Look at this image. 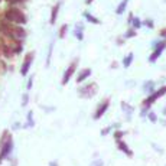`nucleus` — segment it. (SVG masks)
I'll return each instance as SVG.
<instances>
[{"mask_svg":"<svg viewBox=\"0 0 166 166\" xmlns=\"http://www.w3.org/2000/svg\"><path fill=\"white\" fill-rule=\"evenodd\" d=\"M30 87H32V78L29 79V83H28V88H29V90H30Z\"/></svg>","mask_w":166,"mask_h":166,"instance_id":"nucleus-26","label":"nucleus"},{"mask_svg":"<svg viewBox=\"0 0 166 166\" xmlns=\"http://www.w3.org/2000/svg\"><path fill=\"white\" fill-rule=\"evenodd\" d=\"M163 94H166V85H165V87H162L161 90L155 91V93L150 95V97H149L147 100H144V103H143V110H144V108H149L150 105H152V103H153L155 100H157L159 97H162Z\"/></svg>","mask_w":166,"mask_h":166,"instance_id":"nucleus-3","label":"nucleus"},{"mask_svg":"<svg viewBox=\"0 0 166 166\" xmlns=\"http://www.w3.org/2000/svg\"><path fill=\"white\" fill-rule=\"evenodd\" d=\"M90 74H91V69H90V68H87V69H83V71L79 72L78 78H77V83H83L85 78L90 77Z\"/></svg>","mask_w":166,"mask_h":166,"instance_id":"nucleus-9","label":"nucleus"},{"mask_svg":"<svg viewBox=\"0 0 166 166\" xmlns=\"http://www.w3.org/2000/svg\"><path fill=\"white\" fill-rule=\"evenodd\" d=\"M165 46H166V41H162V42H159V45H157V48H156V51L153 52V55L150 56V62H155L159 56H161L162 54V51L165 49Z\"/></svg>","mask_w":166,"mask_h":166,"instance_id":"nucleus-7","label":"nucleus"},{"mask_svg":"<svg viewBox=\"0 0 166 166\" xmlns=\"http://www.w3.org/2000/svg\"><path fill=\"white\" fill-rule=\"evenodd\" d=\"M6 19L9 22H15V23H26V16L23 15V12H20L19 9H9L5 13Z\"/></svg>","mask_w":166,"mask_h":166,"instance_id":"nucleus-2","label":"nucleus"},{"mask_svg":"<svg viewBox=\"0 0 166 166\" xmlns=\"http://www.w3.org/2000/svg\"><path fill=\"white\" fill-rule=\"evenodd\" d=\"M103 165H104V163H103L101 159H95L94 162H91V165H90V166H103Z\"/></svg>","mask_w":166,"mask_h":166,"instance_id":"nucleus-18","label":"nucleus"},{"mask_svg":"<svg viewBox=\"0 0 166 166\" xmlns=\"http://www.w3.org/2000/svg\"><path fill=\"white\" fill-rule=\"evenodd\" d=\"M149 118H150V122H153V123H155L156 120H157V118H156V116L153 114V113H149Z\"/></svg>","mask_w":166,"mask_h":166,"instance_id":"nucleus-21","label":"nucleus"},{"mask_svg":"<svg viewBox=\"0 0 166 166\" xmlns=\"http://www.w3.org/2000/svg\"><path fill=\"white\" fill-rule=\"evenodd\" d=\"M25 127H33V118H32V111L28 114V123H26V126Z\"/></svg>","mask_w":166,"mask_h":166,"instance_id":"nucleus-16","label":"nucleus"},{"mask_svg":"<svg viewBox=\"0 0 166 166\" xmlns=\"http://www.w3.org/2000/svg\"><path fill=\"white\" fill-rule=\"evenodd\" d=\"M75 36H77L79 41L83 39V25H81V23H78V26L75 28Z\"/></svg>","mask_w":166,"mask_h":166,"instance_id":"nucleus-13","label":"nucleus"},{"mask_svg":"<svg viewBox=\"0 0 166 166\" xmlns=\"http://www.w3.org/2000/svg\"><path fill=\"white\" fill-rule=\"evenodd\" d=\"M133 35H136V32H134V30H129V32L126 33V36H127V38H132Z\"/></svg>","mask_w":166,"mask_h":166,"instance_id":"nucleus-23","label":"nucleus"},{"mask_svg":"<svg viewBox=\"0 0 166 166\" xmlns=\"http://www.w3.org/2000/svg\"><path fill=\"white\" fill-rule=\"evenodd\" d=\"M127 2H129V0H123L122 3L118 5V7H117V10H116L117 15H122L123 12H124V9H126V6H127Z\"/></svg>","mask_w":166,"mask_h":166,"instance_id":"nucleus-12","label":"nucleus"},{"mask_svg":"<svg viewBox=\"0 0 166 166\" xmlns=\"http://www.w3.org/2000/svg\"><path fill=\"white\" fill-rule=\"evenodd\" d=\"M122 107H123V108H124V110H126V113H127V116H130V114H132V113H133V108H132V107H130V105H127V104H126V103H122Z\"/></svg>","mask_w":166,"mask_h":166,"instance_id":"nucleus-15","label":"nucleus"},{"mask_svg":"<svg viewBox=\"0 0 166 166\" xmlns=\"http://www.w3.org/2000/svg\"><path fill=\"white\" fill-rule=\"evenodd\" d=\"M108 104H110V101H108V100H104V101L98 105V108H97V111H95V114H94V120H98L100 117L104 114L105 110L108 108Z\"/></svg>","mask_w":166,"mask_h":166,"instance_id":"nucleus-6","label":"nucleus"},{"mask_svg":"<svg viewBox=\"0 0 166 166\" xmlns=\"http://www.w3.org/2000/svg\"><path fill=\"white\" fill-rule=\"evenodd\" d=\"M94 0H87V5H90V3H93Z\"/></svg>","mask_w":166,"mask_h":166,"instance_id":"nucleus-30","label":"nucleus"},{"mask_svg":"<svg viewBox=\"0 0 166 166\" xmlns=\"http://www.w3.org/2000/svg\"><path fill=\"white\" fill-rule=\"evenodd\" d=\"M12 150H13V139H12L10 134H7L3 144H2V149H0V165L3 163L5 159H7L10 156Z\"/></svg>","mask_w":166,"mask_h":166,"instance_id":"nucleus-1","label":"nucleus"},{"mask_svg":"<svg viewBox=\"0 0 166 166\" xmlns=\"http://www.w3.org/2000/svg\"><path fill=\"white\" fill-rule=\"evenodd\" d=\"M163 114H165V116H166V108H163Z\"/></svg>","mask_w":166,"mask_h":166,"instance_id":"nucleus-31","label":"nucleus"},{"mask_svg":"<svg viewBox=\"0 0 166 166\" xmlns=\"http://www.w3.org/2000/svg\"><path fill=\"white\" fill-rule=\"evenodd\" d=\"M66 29H68V26H66V25H62V28H61V32H59V38H64V36H65V33H66Z\"/></svg>","mask_w":166,"mask_h":166,"instance_id":"nucleus-17","label":"nucleus"},{"mask_svg":"<svg viewBox=\"0 0 166 166\" xmlns=\"http://www.w3.org/2000/svg\"><path fill=\"white\" fill-rule=\"evenodd\" d=\"M146 23H147V26H149V28H152V26H153V23L150 22V20H147V22H146Z\"/></svg>","mask_w":166,"mask_h":166,"instance_id":"nucleus-28","label":"nucleus"},{"mask_svg":"<svg viewBox=\"0 0 166 166\" xmlns=\"http://www.w3.org/2000/svg\"><path fill=\"white\" fill-rule=\"evenodd\" d=\"M77 64H78V59H75V61H72L71 65L68 66V69L65 71V74H64V78H62V84H66L68 81H69V78L72 77V74H74L75 68H77Z\"/></svg>","mask_w":166,"mask_h":166,"instance_id":"nucleus-4","label":"nucleus"},{"mask_svg":"<svg viewBox=\"0 0 166 166\" xmlns=\"http://www.w3.org/2000/svg\"><path fill=\"white\" fill-rule=\"evenodd\" d=\"M161 35H162V36H163V38H166V29H163V30H162V32H161Z\"/></svg>","mask_w":166,"mask_h":166,"instance_id":"nucleus-25","label":"nucleus"},{"mask_svg":"<svg viewBox=\"0 0 166 166\" xmlns=\"http://www.w3.org/2000/svg\"><path fill=\"white\" fill-rule=\"evenodd\" d=\"M133 56L134 55L130 52V54H127V56L123 59V65H124V68H129V66H130V64H132V61H133Z\"/></svg>","mask_w":166,"mask_h":166,"instance_id":"nucleus-11","label":"nucleus"},{"mask_svg":"<svg viewBox=\"0 0 166 166\" xmlns=\"http://www.w3.org/2000/svg\"><path fill=\"white\" fill-rule=\"evenodd\" d=\"M110 129H111V127H108V129H105V130H103V134H107V133L110 132Z\"/></svg>","mask_w":166,"mask_h":166,"instance_id":"nucleus-27","label":"nucleus"},{"mask_svg":"<svg viewBox=\"0 0 166 166\" xmlns=\"http://www.w3.org/2000/svg\"><path fill=\"white\" fill-rule=\"evenodd\" d=\"M49 166H58V163H56V162H51Z\"/></svg>","mask_w":166,"mask_h":166,"instance_id":"nucleus-29","label":"nucleus"},{"mask_svg":"<svg viewBox=\"0 0 166 166\" xmlns=\"http://www.w3.org/2000/svg\"><path fill=\"white\" fill-rule=\"evenodd\" d=\"M28 100H29L28 94H25V95H23V103H22V105H26V104H28Z\"/></svg>","mask_w":166,"mask_h":166,"instance_id":"nucleus-22","label":"nucleus"},{"mask_svg":"<svg viewBox=\"0 0 166 166\" xmlns=\"http://www.w3.org/2000/svg\"><path fill=\"white\" fill-rule=\"evenodd\" d=\"M117 147L122 150V152H124L127 156H133V152L127 147V144L124 143V142H122V140H117Z\"/></svg>","mask_w":166,"mask_h":166,"instance_id":"nucleus-8","label":"nucleus"},{"mask_svg":"<svg viewBox=\"0 0 166 166\" xmlns=\"http://www.w3.org/2000/svg\"><path fill=\"white\" fill-rule=\"evenodd\" d=\"M153 83H147V84H144V90H147V91H153Z\"/></svg>","mask_w":166,"mask_h":166,"instance_id":"nucleus-20","label":"nucleus"},{"mask_svg":"<svg viewBox=\"0 0 166 166\" xmlns=\"http://www.w3.org/2000/svg\"><path fill=\"white\" fill-rule=\"evenodd\" d=\"M84 16L87 17V19H88V22H91V23H100L98 19H97V17H94L93 15H90L88 12H85V13H84Z\"/></svg>","mask_w":166,"mask_h":166,"instance_id":"nucleus-14","label":"nucleus"},{"mask_svg":"<svg viewBox=\"0 0 166 166\" xmlns=\"http://www.w3.org/2000/svg\"><path fill=\"white\" fill-rule=\"evenodd\" d=\"M133 26H134V28H136V29H139V28H140V26H142V23H140V20H139L137 17H136V19L133 20Z\"/></svg>","mask_w":166,"mask_h":166,"instance_id":"nucleus-19","label":"nucleus"},{"mask_svg":"<svg viewBox=\"0 0 166 166\" xmlns=\"http://www.w3.org/2000/svg\"><path fill=\"white\" fill-rule=\"evenodd\" d=\"M32 61H33V52H30V54H28V55H26L25 61H23L22 69H20L22 75H26V74H28V71H29V68H30V64H32Z\"/></svg>","mask_w":166,"mask_h":166,"instance_id":"nucleus-5","label":"nucleus"},{"mask_svg":"<svg viewBox=\"0 0 166 166\" xmlns=\"http://www.w3.org/2000/svg\"><path fill=\"white\" fill-rule=\"evenodd\" d=\"M123 134H124V133H122V132H116V134H114V136H116L117 140H120V137H122Z\"/></svg>","mask_w":166,"mask_h":166,"instance_id":"nucleus-24","label":"nucleus"},{"mask_svg":"<svg viewBox=\"0 0 166 166\" xmlns=\"http://www.w3.org/2000/svg\"><path fill=\"white\" fill-rule=\"evenodd\" d=\"M58 10H59V3L58 5H55V7L52 9V13H51V23L54 25L56 20V16H58Z\"/></svg>","mask_w":166,"mask_h":166,"instance_id":"nucleus-10","label":"nucleus"}]
</instances>
